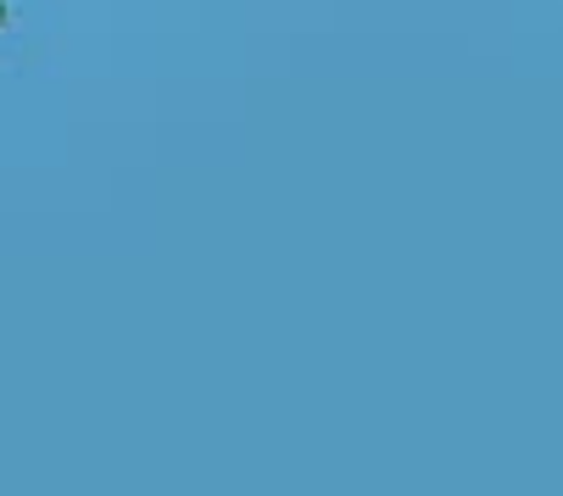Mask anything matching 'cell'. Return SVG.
I'll return each instance as SVG.
<instances>
[{
  "mask_svg": "<svg viewBox=\"0 0 563 496\" xmlns=\"http://www.w3.org/2000/svg\"><path fill=\"white\" fill-rule=\"evenodd\" d=\"M0 23H7V0H0Z\"/></svg>",
  "mask_w": 563,
  "mask_h": 496,
  "instance_id": "obj_1",
  "label": "cell"
}]
</instances>
